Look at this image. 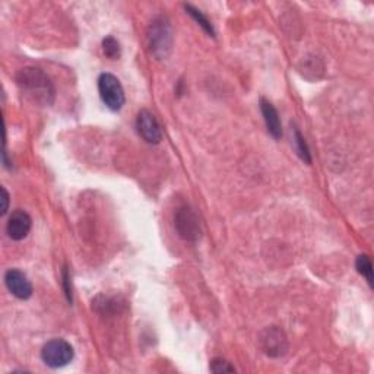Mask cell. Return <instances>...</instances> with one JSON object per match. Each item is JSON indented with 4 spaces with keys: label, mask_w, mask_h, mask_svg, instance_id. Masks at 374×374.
<instances>
[{
    "label": "cell",
    "mask_w": 374,
    "mask_h": 374,
    "mask_svg": "<svg viewBox=\"0 0 374 374\" xmlns=\"http://www.w3.org/2000/svg\"><path fill=\"white\" fill-rule=\"evenodd\" d=\"M31 227H32L31 216L23 209H16L9 216L6 224V232L13 242H21L30 234Z\"/></svg>",
    "instance_id": "cell-9"
},
{
    "label": "cell",
    "mask_w": 374,
    "mask_h": 374,
    "mask_svg": "<svg viewBox=\"0 0 374 374\" xmlns=\"http://www.w3.org/2000/svg\"><path fill=\"white\" fill-rule=\"evenodd\" d=\"M174 225L182 239L196 242L201 237V225L196 213L189 206H182L175 213Z\"/></svg>",
    "instance_id": "cell-6"
},
{
    "label": "cell",
    "mask_w": 374,
    "mask_h": 374,
    "mask_svg": "<svg viewBox=\"0 0 374 374\" xmlns=\"http://www.w3.org/2000/svg\"><path fill=\"white\" fill-rule=\"evenodd\" d=\"M261 345L268 357L278 359L288 351V339L285 332L278 326L266 328L261 335Z\"/></svg>",
    "instance_id": "cell-5"
},
{
    "label": "cell",
    "mask_w": 374,
    "mask_h": 374,
    "mask_svg": "<svg viewBox=\"0 0 374 374\" xmlns=\"http://www.w3.org/2000/svg\"><path fill=\"white\" fill-rule=\"evenodd\" d=\"M75 357V351L65 339H51L42 349V360L51 368L68 366Z\"/></svg>",
    "instance_id": "cell-4"
},
{
    "label": "cell",
    "mask_w": 374,
    "mask_h": 374,
    "mask_svg": "<svg viewBox=\"0 0 374 374\" xmlns=\"http://www.w3.org/2000/svg\"><path fill=\"white\" fill-rule=\"evenodd\" d=\"M16 85L28 100L38 106H51L56 89L50 77L38 68H24L16 73Z\"/></svg>",
    "instance_id": "cell-1"
},
{
    "label": "cell",
    "mask_w": 374,
    "mask_h": 374,
    "mask_svg": "<svg viewBox=\"0 0 374 374\" xmlns=\"http://www.w3.org/2000/svg\"><path fill=\"white\" fill-rule=\"evenodd\" d=\"M185 9H186V12L194 19V21L198 23V24H199V25H201L208 34H211L212 37L215 35V31H213L211 23L208 21V18H206L201 11H198L196 8H193L192 5H185Z\"/></svg>",
    "instance_id": "cell-13"
},
{
    "label": "cell",
    "mask_w": 374,
    "mask_h": 374,
    "mask_svg": "<svg viewBox=\"0 0 374 374\" xmlns=\"http://www.w3.org/2000/svg\"><path fill=\"white\" fill-rule=\"evenodd\" d=\"M5 284L9 292L19 300H28L32 295V285L27 275L18 269H9L5 273Z\"/></svg>",
    "instance_id": "cell-8"
},
{
    "label": "cell",
    "mask_w": 374,
    "mask_h": 374,
    "mask_svg": "<svg viewBox=\"0 0 374 374\" xmlns=\"http://www.w3.org/2000/svg\"><path fill=\"white\" fill-rule=\"evenodd\" d=\"M63 287H65V294L69 303L73 301L72 299V282H70V275L68 272V268H63Z\"/></svg>",
    "instance_id": "cell-16"
},
{
    "label": "cell",
    "mask_w": 374,
    "mask_h": 374,
    "mask_svg": "<svg viewBox=\"0 0 374 374\" xmlns=\"http://www.w3.org/2000/svg\"><path fill=\"white\" fill-rule=\"evenodd\" d=\"M261 111L263 114L268 132L275 137V139H280L282 136V125L277 108L272 106V103L265 100V98H261Z\"/></svg>",
    "instance_id": "cell-10"
},
{
    "label": "cell",
    "mask_w": 374,
    "mask_h": 374,
    "mask_svg": "<svg viewBox=\"0 0 374 374\" xmlns=\"http://www.w3.org/2000/svg\"><path fill=\"white\" fill-rule=\"evenodd\" d=\"M356 268H357L359 273L363 275V277L367 280L370 288H373V265H371V261L367 254L359 256L357 262H356Z\"/></svg>",
    "instance_id": "cell-12"
},
{
    "label": "cell",
    "mask_w": 374,
    "mask_h": 374,
    "mask_svg": "<svg viewBox=\"0 0 374 374\" xmlns=\"http://www.w3.org/2000/svg\"><path fill=\"white\" fill-rule=\"evenodd\" d=\"M2 202H4V206H2V215H5L8 212V208H9V193L5 187H2Z\"/></svg>",
    "instance_id": "cell-17"
},
{
    "label": "cell",
    "mask_w": 374,
    "mask_h": 374,
    "mask_svg": "<svg viewBox=\"0 0 374 374\" xmlns=\"http://www.w3.org/2000/svg\"><path fill=\"white\" fill-rule=\"evenodd\" d=\"M103 50H104V54L108 57V58H113V61H116V58L120 57V44L119 42L116 40L114 37H106L103 40Z\"/></svg>",
    "instance_id": "cell-14"
},
{
    "label": "cell",
    "mask_w": 374,
    "mask_h": 374,
    "mask_svg": "<svg viewBox=\"0 0 374 374\" xmlns=\"http://www.w3.org/2000/svg\"><path fill=\"white\" fill-rule=\"evenodd\" d=\"M149 51L156 58H166L173 46V31L170 21L166 16H158L151 23L147 34Z\"/></svg>",
    "instance_id": "cell-2"
},
{
    "label": "cell",
    "mask_w": 374,
    "mask_h": 374,
    "mask_svg": "<svg viewBox=\"0 0 374 374\" xmlns=\"http://www.w3.org/2000/svg\"><path fill=\"white\" fill-rule=\"evenodd\" d=\"M294 144H295V149H297V154L300 158L307 163L311 164V155H310V149L304 141V137L301 135V132L299 130V127L294 126Z\"/></svg>",
    "instance_id": "cell-11"
},
{
    "label": "cell",
    "mask_w": 374,
    "mask_h": 374,
    "mask_svg": "<svg viewBox=\"0 0 374 374\" xmlns=\"http://www.w3.org/2000/svg\"><path fill=\"white\" fill-rule=\"evenodd\" d=\"M212 373H234L235 368L225 360L223 359H213L209 366Z\"/></svg>",
    "instance_id": "cell-15"
},
{
    "label": "cell",
    "mask_w": 374,
    "mask_h": 374,
    "mask_svg": "<svg viewBox=\"0 0 374 374\" xmlns=\"http://www.w3.org/2000/svg\"><path fill=\"white\" fill-rule=\"evenodd\" d=\"M136 129L144 141L152 145H158L163 141V129L156 117L148 111L141 110L136 117Z\"/></svg>",
    "instance_id": "cell-7"
},
{
    "label": "cell",
    "mask_w": 374,
    "mask_h": 374,
    "mask_svg": "<svg viewBox=\"0 0 374 374\" xmlns=\"http://www.w3.org/2000/svg\"><path fill=\"white\" fill-rule=\"evenodd\" d=\"M98 92L103 103L111 110L119 111L126 101L125 89L120 84V81L111 73H101L98 77Z\"/></svg>",
    "instance_id": "cell-3"
}]
</instances>
